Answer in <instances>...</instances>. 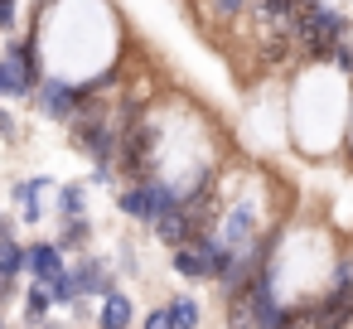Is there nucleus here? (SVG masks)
Returning <instances> with one entry per match:
<instances>
[{
	"label": "nucleus",
	"mask_w": 353,
	"mask_h": 329,
	"mask_svg": "<svg viewBox=\"0 0 353 329\" xmlns=\"http://www.w3.org/2000/svg\"><path fill=\"white\" fill-rule=\"evenodd\" d=\"M34 112H44L49 121H59V126H68L78 112H83V102H88V92H83V83H68L63 73H44V83L34 88Z\"/></svg>",
	"instance_id": "f257e3e1"
},
{
	"label": "nucleus",
	"mask_w": 353,
	"mask_h": 329,
	"mask_svg": "<svg viewBox=\"0 0 353 329\" xmlns=\"http://www.w3.org/2000/svg\"><path fill=\"white\" fill-rule=\"evenodd\" d=\"M136 324H141V310H136V300H131L126 290H112V295L97 300L92 329H136Z\"/></svg>",
	"instance_id": "39448f33"
},
{
	"label": "nucleus",
	"mask_w": 353,
	"mask_h": 329,
	"mask_svg": "<svg viewBox=\"0 0 353 329\" xmlns=\"http://www.w3.org/2000/svg\"><path fill=\"white\" fill-rule=\"evenodd\" d=\"M39 329H73V319H59V315H49V319H44Z\"/></svg>",
	"instance_id": "6ab92c4d"
},
{
	"label": "nucleus",
	"mask_w": 353,
	"mask_h": 329,
	"mask_svg": "<svg viewBox=\"0 0 353 329\" xmlns=\"http://www.w3.org/2000/svg\"><path fill=\"white\" fill-rule=\"evenodd\" d=\"M136 329H174V319H170V305H155V310H145Z\"/></svg>",
	"instance_id": "ddd939ff"
},
{
	"label": "nucleus",
	"mask_w": 353,
	"mask_h": 329,
	"mask_svg": "<svg viewBox=\"0 0 353 329\" xmlns=\"http://www.w3.org/2000/svg\"><path fill=\"white\" fill-rule=\"evenodd\" d=\"M20 136V121H15V112L10 107H0V141H15Z\"/></svg>",
	"instance_id": "f3484780"
},
{
	"label": "nucleus",
	"mask_w": 353,
	"mask_h": 329,
	"mask_svg": "<svg viewBox=\"0 0 353 329\" xmlns=\"http://www.w3.org/2000/svg\"><path fill=\"white\" fill-rule=\"evenodd\" d=\"M121 276H141V257L131 242H121Z\"/></svg>",
	"instance_id": "dca6fc26"
},
{
	"label": "nucleus",
	"mask_w": 353,
	"mask_h": 329,
	"mask_svg": "<svg viewBox=\"0 0 353 329\" xmlns=\"http://www.w3.org/2000/svg\"><path fill=\"white\" fill-rule=\"evenodd\" d=\"M0 271L25 281V242H20L15 232H10V237H0Z\"/></svg>",
	"instance_id": "f8f14e48"
},
{
	"label": "nucleus",
	"mask_w": 353,
	"mask_h": 329,
	"mask_svg": "<svg viewBox=\"0 0 353 329\" xmlns=\"http://www.w3.org/2000/svg\"><path fill=\"white\" fill-rule=\"evenodd\" d=\"M49 295H54V305H59V310H68V305L83 295V290H78V276H73V261H68V266L49 281Z\"/></svg>",
	"instance_id": "9b49d317"
},
{
	"label": "nucleus",
	"mask_w": 353,
	"mask_h": 329,
	"mask_svg": "<svg viewBox=\"0 0 353 329\" xmlns=\"http://www.w3.org/2000/svg\"><path fill=\"white\" fill-rule=\"evenodd\" d=\"M59 305H54V295H49V286H39V281H30L25 290H20V324L25 329H39L49 315H54Z\"/></svg>",
	"instance_id": "0eeeda50"
},
{
	"label": "nucleus",
	"mask_w": 353,
	"mask_h": 329,
	"mask_svg": "<svg viewBox=\"0 0 353 329\" xmlns=\"http://www.w3.org/2000/svg\"><path fill=\"white\" fill-rule=\"evenodd\" d=\"M73 276H78V290H83V295H92V300H102V295L121 290V271H117L107 257H97V252H83V257L73 261Z\"/></svg>",
	"instance_id": "7ed1b4c3"
},
{
	"label": "nucleus",
	"mask_w": 353,
	"mask_h": 329,
	"mask_svg": "<svg viewBox=\"0 0 353 329\" xmlns=\"http://www.w3.org/2000/svg\"><path fill=\"white\" fill-rule=\"evenodd\" d=\"M88 194H92L88 179H59L54 184V213L59 218H83L88 213Z\"/></svg>",
	"instance_id": "6e6552de"
},
{
	"label": "nucleus",
	"mask_w": 353,
	"mask_h": 329,
	"mask_svg": "<svg viewBox=\"0 0 353 329\" xmlns=\"http://www.w3.org/2000/svg\"><path fill=\"white\" fill-rule=\"evenodd\" d=\"M165 305H170V319H174V329H203V305H199V295L179 290V295H170Z\"/></svg>",
	"instance_id": "9d476101"
},
{
	"label": "nucleus",
	"mask_w": 353,
	"mask_h": 329,
	"mask_svg": "<svg viewBox=\"0 0 353 329\" xmlns=\"http://www.w3.org/2000/svg\"><path fill=\"white\" fill-rule=\"evenodd\" d=\"M92 237H97V228H92V218L83 213V218H59V247L68 252V257H83V252H92Z\"/></svg>",
	"instance_id": "1a4fd4ad"
},
{
	"label": "nucleus",
	"mask_w": 353,
	"mask_h": 329,
	"mask_svg": "<svg viewBox=\"0 0 353 329\" xmlns=\"http://www.w3.org/2000/svg\"><path fill=\"white\" fill-rule=\"evenodd\" d=\"M20 290H25L20 276H6V271H0V310H6L10 300H20Z\"/></svg>",
	"instance_id": "4468645a"
},
{
	"label": "nucleus",
	"mask_w": 353,
	"mask_h": 329,
	"mask_svg": "<svg viewBox=\"0 0 353 329\" xmlns=\"http://www.w3.org/2000/svg\"><path fill=\"white\" fill-rule=\"evenodd\" d=\"M0 329H10V319H6V310H0Z\"/></svg>",
	"instance_id": "aec40b11"
},
{
	"label": "nucleus",
	"mask_w": 353,
	"mask_h": 329,
	"mask_svg": "<svg viewBox=\"0 0 353 329\" xmlns=\"http://www.w3.org/2000/svg\"><path fill=\"white\" fill-rule=\"evenodd\" d=\"M15 228H20V218H10V213H0V237H10Z\"/></svg>",
	"instance_id": "a211bd4d"
},
{
	"label": "nucleus",
	"mask_w": 353,
	"mask_h": 329,
	"mask_svg": "<svg viewBox=\"0 0 353 329\" xmlns=\"http://www.w3.org/2000/svg\"><path fill=\"white\" fill-rule=\"evenodd\" d=\"M20 20V0H0V34H10Z\"/></svg>",
	"instance_id": "2eb2a0df"
},
{
	"label": "nucleus",
	"mask_w": 353,
	"mask_h": 329,
	"mask_svg": "<svg viewBox=\"0 0 353 329\" xmlns=\"http://www.w3.org/2000/svg\"><path fill=\"white\" fill-rule=\"evenodd\" d=\"M63 266H68V252H63L54 237H30V242H25V276H30V281L49 286Z\"/></svg>",
	"instance_id": "20e7f679"
},
{
	"label": "nucleus",
	"mask_w": 353,
	"mask_h": 329,
	"mask_svg": "<svg viewBox=\"0 0 353 329\" xmlns=\"http://www.w3.org/2000/svg\"><path fill=\"white\" fill-rule=\"evenodd\" d=\"M54 175H30V179H15L10 184V203H15V218L25 223V228H39L44 223V213H49V203H44V194H54Z\"/></svg>",
	"instance_id": "f03ea898"
},
{
	"label": "nucleus",
	"mask_w": 353,
	"mask_h": 329,
	"mask_svg": "<svg viewBox=\"0 0 353 329\" xmlns=\"http://www.w3.org/2000/svg\"><path fill=\"white\" fill-rule=\"evenodd\" d=\"M170 271H174L184 286H203V281H213L208 257H203L194 242H184V247H174V252H170Z\"/></svg>",
	"instance_id": "423d86ee"
}]
</instances>
